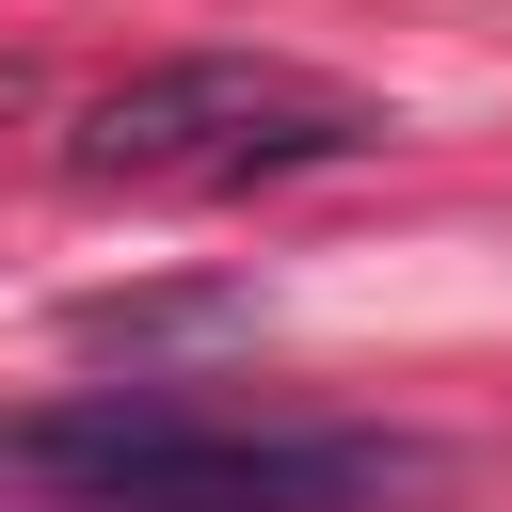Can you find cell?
I'll list each match as a JSON object with an SVG mask.
<instances>
[{"mask_svg": "<svg viewBox=\"0 0 512 512\" xmlns=\"http://www.w3.org/2000/svg\"><path fill=\"white\" fill-rule=\"evenodd\" d=\"M416 432H304V416H208L192 384L128 368L48 416H0V496L16 512H384L416 496Z\"/></svg>", "mask_w": 512, "mask_h": 512, "instance_id": "6da1fadb", "label": "cell"}, {"mask_svg": "<svg viewBox=\"0 0 512 512\" xmlns=\"http://www.w3.org/2000/svg\"><path fill=\"white\" fill-rule=\"evenodd\" d=\"M368 144H384V96H352L288 48H176L64 128V160L112 192H272V176H336Z\"/></svg>", "mask_w": 512, "mask_h": 512, "instance_id": "7a4b0ae2", "label": "cell"}]
</instances>
